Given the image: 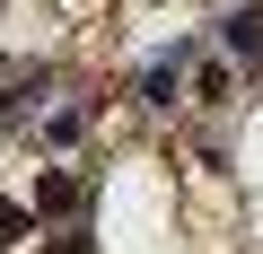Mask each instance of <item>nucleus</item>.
I'll list each match as a JSON object with an SVG mask.
<instances>
[{
	"instance_id": "1",
	"label": "nucleus",
	"mask_w": 263,
	"mask_h": 254,
	"mask_svg": "<svg viewBox=\"0 0 263 254\" xmlns=\"http://www.w3.org/2000/svg\"><path fill=\"white\" fill-rule=\"evenodd\" d=\"M219 44H228V53H246V62H254V53H263V18H254V9H237V18H228V27H219Z\"/></svg>"
},
{
	"instance_id": "2",
	"label": "nucleus",
	"mask_w": 263,
	"mask_h": 254,
	"mask_svg": "<svg viewBox=\"0 0 263 254\" xmlns=\"http://www.w3.org/2000/svg\"><path fill=\"white\" fill-rule=\"evenodd\" d=\"M176 70H184V44H176V53L149 70V105H176Z\"/></svg>"
},
{
	"instance_id": "3",
	"label": "nucleus",
	"mask_w": 263,
	"mask_h": 254,
	"mask_svg": "<svg viewBox=\"0 0 263 254\" xmlns=\"http://www.w3.org/2000/svg\"><path fill=\"white\" fill-rule=\"evenodd\" d=\"M35 210H79V184H70V175H44V184H35Z\"/></svg>"
},
{
	"instance_id": "4",
	"label": "nucleus",
	"mask_w": 263,
	"mask_h": 254,
	"mask_svg": "<svg viewBox=\"0 0 263 254\" xmlns=\"http://www.w3.org/2000/svg\"><path fill=\"white\" fill-rule=\"evenodd\" d=\"M27 228H35V210H18V202H0V245H27Z\"/></svg>"
}]
</instances>
